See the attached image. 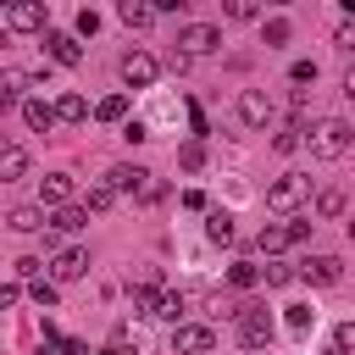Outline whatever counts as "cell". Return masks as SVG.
Returning <instances> with one entry per match:
<instances>
[{
  "label": "cell",
  "instance_id": "6da1fadb",
  "mask_svg": "<svg viewBox=\"0 0 355 355\" xmlns=\"http://www.w3.org/2000/svg\"><path fill=\"white\" fill-rule=\"evenodd\" d=\"M300 144H311L316 161H344V155H349V122H344V116H322Z\"/></svg>",
  "mask_w": 355,
  "mask_h": 355
},
{
  "label": "cell",
  "instance_id": "7a4b0ae2",
  "mask_svg": "<svg viewBox=\"0 0 355 355\" xmlns=\"http://www.w3.org/2000/svg\"><path fill=\"white\" fill-rule=\"evenodd\" d=\"M233 322H239V344H244V349H266V344L277 338V322H272L266 305H239Z\"/></svg>",
  "mask_w": 355,
  "mask_h": 355
},
{
  "label": "cell",
  "instance_id": "3957f363",
  "mask_svg": "<svg viewBox=\"0 0 355 355\" xmlns=\"http://www.w3.org/2000/svg\"><path fill=\"white\" fill-rule=\"evenodd\" d=\"M305 194H311V178H277V183H266V211H294V205H305Z\"/></svg>",
  "mask_w": 355,
  "mask_h": 355
},
{
  "label": "cell",
  "instance_id": "277c9868",
  "mask_svg": "<svg viewBox=\"0 0 355 355\" xmlns=\"http://www.w3.org/2000/svg\"><path fill=\"white\" fill-rule=\"evenodd\" d=\"M211 344H216V333L205 322H178L172 327V355H205Z\"/></svg>",
  "mask_w": 355,
  "mask_h": 355
},
{
  "label": "cell",
  "instance_id": "5b68a950",
  "mask_svg": "<svg viewBox=\"0 0 355 355\" xmlns=\"http://www.w3.org/2000/svg\"><path fill=\"white\" fill-rule=\"evenodd\" d=\"M161 78V61L150 55V50H133V55H122V83L128 89H150Z\"/></svg>",
  "mask_w": 355,
  "mask_h": 355
},
{
  "label": "cell",
  "instance_id": "8992f818",
  "mask_svg": "<svg viewBox=\"0 0 355 355\" xmlns=\"http://www.w3.org/2000/svg\"><path fill=\"white\" fill-rule=\"evenodd\" d=\"M178 44H183V50H178V55H183V61H189V55H211V50H216V44H222V33H216V28H211V22H189V28H183V33H178Z\"/></svg>",
  "mask_w": 355,
  "mask_h": 355
},
{
  "label": "cell",
  "instance_id": "52a82bcc",
  "mask_svg": "<svg viewBox=\"0 0 355 355\" xmlns=\"http://www.w3.org/2000/svg\"><path fill=\"white\" fill-rule=\"evenodd\" d=\"M300 277L316 283V288H338V283H344V261H338V255H311V261L300 266Z\"/></svg>",
  "mask_w": 355,
  "mask_h": 355
},
{
  "label": "cell",
  "instance_id": "ba28073f",
  "mask_svg": "<svg viewBox=\"0 0 355 355\" xmlns=\"http://www.w3.org/2000/svg\"><path fill=\"white\" fill-rule=\"evenodd\" d=\"M83 272H89V255H83L78 244H67V250L50 255V277H55V283H78Z\"/></svg>",
  "mask_w": 355,
  "mask_h": 355
},
{
  "label": "cell",
  "instance_id": "9c48e42d",
  "mask_svg": "<svg viewBox=\"0 0 355 355\" xmlns=\"http://www.w3.org/2000/svg\"><path fill=\"white\" fill-rule=\"evenodd\" d=\"M6 28L39 33V28H44V0H11V6H6Z\"/></svg>",
  "mask_w": 355,
  "mask_h": 355
},
{
  "label": "cell",
  "instance_id": "30bf717a",
  "mask_svg": "<svg viewBox=\"0 0 355 355\" xmlns=\"http://www.w3.org/2000/svg\"><path fill=\"white\" fill-rule=\"evenodd\" d=\"M105 183H111L116 194H150V172H144V166H133V161L111 166V172H105Z\"/></svg>",
  "mask_w": 355,
  "mask_h": 355
},
{
  "label": "cell",
  "instance_id": "8fae6325",
  "mask_svg": "<svg viewBox=\"0 0 355 355\" xmlns=\"http://www.w3.org/2000/svg\"><path fill=\"white\" fill-rule=\"evenodd\" d=\"M239 116H244V128H266V122H272V100H266L261 89H244V94H239Z\"/></svg>",
  "mask_w": 355,
  "mask_h": 355
},
{
  "label": "cell",
  "instance_id": "7c38bea8",
  "mask_svg": "<svg viewBox=\"0 0 355 355\" xmlns=\"http://www.w3.org/2000/svg\"><path fill=\"white\" fill-rule=\"evenodd\" d=\"M44 50H50V61H61V67H78V61H83L78 33H44Z\"/></svg>",
  "mask_w": 355,
  "mask_h": 355
},
{
  "label": "cell",
  "instance_id": "4fadbf2b",
  "mask_svg": "<svg viewBox=\"0 0 355 355\" xmlns=\"http://www.w3.org/2000/svg\"><path fill=\"white\" fill-rule=\"evenodd\" d=\"M39 205H72V178L67 172H44L39 178Z\"/></svg>",
  "mask_w": 355,
  "mask_h": 355
},
{
  "label": "cell",
  "instance_id": "5bb4252c",
  "mask_svg": "<svg viewBox=\"0 0 355 355\" xmlns=\"http://www.w3.org/2000/svg\"><path fill=\"white\" fill-rule=\"evenodd\" d=\"M233 211H222V205H205V239L211 244H233Z\"/></svg>",
  "mask_w": 355,
  "mask_h": 355
},
{
  "label": "cell",
  "instance_id": "9a60e30c",
  "mask_svg": "<svg viewBox=\"0 0 355 355\" xmlns=\"http://www.w3.org/2000/svg\"><path fill=\"white\" fill-rule=\"evenodd\" d=\"M28 150L22 144H0V183H17V178H28Z\"/></svg>",
  "mask_w": 355,
  "mask_h": 355
},
{
  "label": "cell",
  "instance_id": "2e32d148",
  "mask_svg": "<svg viewBox=\"0 0 355 355\" xmlns=\"http://www.w3.org/2000/svg\"><path fill=\"white\" fill-rule=\"evenodd\" d=\"M116 17H122L128 28H150V22H155V6H150V0H116Z\"/></svg>",
  "mask_w": 355,
  "mask_h": 355
},
{
  "label": "cell",
  "instance_id": "e0dca14e",
  "mask_svg": "<svg viewBox=\"0 0 355 355\" xmlns=\"http://www.w3.org/2000/svg\"><path fill=\"white\" fill-rule=\"evenodd\" d=\"M50 111H55V122H89V100L83 94H61Z\"/></svg>",
  "mask_w": 355,
  "mask_h": 355
},
{
  "label": "cell",
  "instance_id": "ac0fdd59",
  "mask_svg": "<svg viewBox=\"0 0 355 355\" xmlns=\"http://www.w3.org/2000/svg\"><path fill=\"white\" fill-rule=\"evenodd\" d=\"M22 122H28L33 133H50V128H55V111H50L44 100H22Z\"/></svg>",
  "mask_w": 355,
  "mask_h": 355
},
{
  "label": "cell",
  "instance_id": "d6986e66",
  "mask_svg": "<svg viewBox=\"0 0 355 355\" xmlns=\"http://www.w3.org/2000/svg\"><path fill=\"white\" fill-rule=\"evenodd\" d=\"M344 205H349V194H344V189H322V194H316V216H322V222L344 216Z\"/></svg>",
  "mask_w": 355,
  "mask_h": 355
},
{
  "label": "cell",
  "instance_id": "ffe728a7",
  "mask_svg": "<svg viewBox=\"0 0 355 355\" xmlns=\"http://www.w3.org/2000/svg\"><path fill=\"white\" fill-rule=\"evenodd\" d=\"M6 222H11L17 233H39V227H44V205H17Z\"/></svg>",
  "mask_w": 355,
  "mask_h": 355
},
{
  "label": "cell",
  "instance_id": "44dd1931",
  "mask_svg": "<svg viewBox=\"0 0 355 355\" xmlns=\"http://www.w3.org/2000/svg\"><path fill=\"white\" fill-rule=\"evenodd\" d=\"M50 227L78 233V227H89V211H83V205H55V222H50Z\"/></svg>",
  "mask_w": 355,
  "mask_h": 355
},
{
  "label": "cell",
  "instance_id": "7402d4cb",
  "mask_svg": "<svg viewBox=\"0 0 355 355\" xmlns=\"http://www.w3.org/2000/svg\"><path fill=\"white\" fill-rule=\"evenodd\" d=\"M255 283H261V266L255 261H233L227 266V288H255Z\"/></svg>",
  "mask_w": 355,
  "mask_h": 355
},
{
  "label": "cell",
  "instance_id": "603a6c76",
  "mask_svg": "<svg viewBox=\"0 0 355 355\" xmlns=\"http://www.w3.org/2000/svg\"><path fill=\"white\" fill-rule=\"evenodd\" d=\"M150 316H161V322H183V294H155V305H150Z\"/></svg>",
  "mask_w": 355,
  "mask_h": 355
},
{
  "label": "cell",
  "instance_id": "cb8c5ba5",
  "mask_svg": "<svg viewBox=\"0 0 355 355\" xmlns=\"http://www.w3.org/2000/svg\"><path fill=\"white\" fill-rule=\"evenodd\" d=\"M94 116H100V122H128V94H105V100L94 105Z\"/></svg>",
  "mask_w": 355,
  "mask_h": 355
},
{
  "label": "cell",
  "instance_id": "d4e9b609",
  "mask_svg": "<svg viewBox=\"0 0 355 355\" xmlns=\"http://www.w3.org/2000/svg\"><path fill=\"white\" fill-rule=\"evenodd\" d=\"M139 122H144V128H150V122H178V100H172V94H155V100H150V116H139Z\"/></svg>",
  "mask_w": 355,
  "mask_h": 355
},
{
  "label": "cell",
  "instance_id": "484cf974",
  "mask_svg": "<svg viewBox=\"0 0 355 355\" xmlns=\"http://www.w3.org/2000/svg\"><path fill=\"white\" fill-rule=\"evenodd\" d=\"M255 244H261V255H277V250H288V233H283V222H266Z\"/></svg>",
  "mask_w": 355,
  "mask_h": 355
},
{
  "label": "cell",
  "instance_id": "4316f807",
  "mask_svg": "<svg viewBox=\"0 0 355 355\" xmlns=\"http://www.w3.org/2000/svg\"><path fill=\"white\" fill-rule=\"evenodd\" d=\"M178 166H183V172H200V166H205V139H189V144L178 150Z\"/></svg>",
  "mask_w": 355,
  "mask_h": 355
},
{
  "label": "cell",
  "instance_id": "83f0119b",
  "mask_svg": "<svg viewBox=\"0 0 355 355\" xmlns=\"http://www.w3.org/2000/svg\"><path fill=\"white\" fill-rule=\"evenodd\" d=\"M111 205H116V189H111L105 178H100V183H89V211H111Z\"/></svg>",
  "mask_w": 355,
  "mask_h": 355
},
{
  "label": "cell",
  "instance_id": "f1b7e54d",
  "mask_svg": "<svg viewBox=\"0 0 355 355\" xmlns=\"http://www.w3.org/2000/svg\"><path fill=\"white\" fill-rule=\"evenodd\" d=\"M28 300L50 311V305H55V283H50V277H28Z\"/></svg>",
  "mask_w": 355,
  "mask_h": 355
},
{
  "label": "cell",
  "instance_id": "f546056e",
  "mask_svg": "<svg viewBox=\"0 0 355 355\" xmlns=\"http://www.w3.org/2000/svg\"><path fill=\"white\" fill-rule=\"evenodd\" d=\"M255 11H261V0H222V17L227 22H250Z\"/></svg>",
  "mask_w": 355,
  "mask_h": 355
},
{
  "label": "cell",
  "instance_id": "4dcf8cb0",
  "mask_svg": "<svg viewBox=\"0 0 355 355\" xmlns=\"http://www.w3.org/2000/svg\"><path fill=\"white\" fill-rule=\"evenodd\" d=\"M261 277H266L272 288H283V283H294V266H283V261H266V266H261Z\"/></svg>",
  "mask_w": 355,
  "mask_h": 355
},
{
  "label": "cell",
  "instance_id": "1f68e13d",
  "mask_svg": "<svg viewBox=\"0 0 355 355\" xmlns=\"http://www.w3.org/2000/svg\"><path fill=\"white\" fill-rule=\"evenodd\" d=\"M283 322H288L294 333H305V327H316V311H311V305H288V316H283Z\"/></svg>",
  "mask_w": 355,
  "mask_h": 355
},
{
  "label": "cell",
  "instance_id": "d6a6232c",
  "mask_svg": "<svg viewBox=\"0 0 355 355\" xmlns=\"http://www.w3.org/2000/svg\"><path fill=\"white\" fill-rule=\"evenodd\" d=\"M311 227H316L311 216H294V222H283V233H288V244H305V239H311Z\"/></svg>",
  "mask_w": 355,
  "mask_h": 355
},
{
  "label": "cell",
  "instance_id": "836d02e7",
  "mask_svg": "<svg viewBox=\"0 0 355 355\" xmlns=\"http://www.w3.org/2000/svg\"><path fill=\"white\" fill-rule=\"evenodd\" d=\"M300 133H305V128H283V133L272 139V150H277V155H288V150H300Z\"/></svg>",
  "mask_w": 355,
  "mask_h": 355
},
{
  "label": "cell",
  "instance_id": "e575fe53",
  "mask_svg": "<svg viewBox=\"0 0 355 355\" xmlns=\"http://www.w3.org/2000/svg\"><path fill=\"white\" fill-rule=\"evenodd\" d=\"M277 44H288V22H283V17L266 22V50H277Z\"/></svg>",
  "mask_w": 355,
  "mask_h": 355
},
{
  "label": "cell",
  "instance_id": "d590c367",
  "mask_svg": "<svg viewBox=\"0 0 355 355\" xmlns=\"http://www.w3.org/2000/svg\"><path fill=\"white\" fill-rule=\"evenodd\" d=\"M17 89H22V78H6V83H0V116L17 105Z\"/></svg>",
  "mask_w": 355,
  "mask_h": 355
},
{
  "label": "cell",
  "instance_id": "8d00e7d4",
  "mask_svg": "<svg viewBox=\"0 0 355 355\" xmlns=\"http://www.w3.org/2000/svg\"><path fill=\"white\" fill-rule=\"evenodd\" d=\"M288 78H294V83H316V61H294Z\"/></svg>",
  "mask_w": 355,
  "mask_h": 355
},
{
  "label": "cell",
  "instance_id": "74e56055",
  "mask_svg": "<svg viewBox=\"0 0 355 355\" xmlns=\"http://www.w3.org/2000/svg\"><path fill=\"white\" fill-rule=\"evenodd\" d=\"M122 139H128V144H139V139H150V128L133 116V122H122Z\"/></svg>",
  "mask_w": 355,
  "mask_h": 355
},
{
  "label": "cell",
  "instance_id": "f35d334b",
  "mask_svg": "<svg viewBox=\"0 0 355 355\" xmlns=\"http://www.w3.org/2000/svg\"><path fill=\"white\" fill-rule=\"evenodd\" d=\"M333 44H338V50H355V28H349V22H338V33H333Z\"/></svg>",
  "mask_w": 355,
  "mask_h": 355
},
{
  "label": "cell",
  "instance_id": "ab89813d",
  "mask_svg": "<svg viewBox=\"0 0 355 355\" xmlns=\"http://www.w3.org/2000/svg\"><path fill=\"white\" fill-rule=\"evenodd\" d=\"M39 266H44L39 255H22V261H17V277H39Z\"/></svg>",
  "mask_w": 355,
  "mask_h": 355
},
{
  "label": "cell",
  "instance_id": "60d3db41",
  "mask_svg": "<svg viewBox=\"0 0 355 355\" xmlns=\"http://www.w3.org/2000/svg\"><path fill=\"white\" fill-rule=\"evenodd\" d=\"M349 338H355V322H338V327H333V344H338V349H349Z\"/></svg>",
  "mask_w": 355,
  "mask_h": 355
},
{
  "label": "cell",
  "instance_id": "b9f144b4",
  "mask_svg": "<svg viewBox=\"0 0 355 355\" xmlns=\"http://www.w3.org/2000/svg\"><path fill=\"white\" fill-rule=\"evenodd\" d=\"M11 305H17V288H11V283H0V311H11Z\"/></svg>",
  "mask_w": 355,
  "mask_h": 355
},
{
  "label": "cell",
  "instance_id": "7bdbcfd3",
  "mask_svg": "<svg viewBox=\"0 0 355 355\" xmlns=\"http://www.w3.org/2000/svg\"><path fill=\"white\" fill-rule=\"evenodd\" d=\"M150 6H155V11H183L189 0H150Z\"/></svg>",
  "mask_w": 355,
  "mask_h": 355
},
{
  "label": "cell",
  "instance_id": "ee69618b",
  "mask_svg": "<svg viewBox=\"0 0 355 355\" xmlns=\"http://www.w3.org/2000/svg\"><path fill=\"white\" fill-rule=\"evenodd\" d=\"M100 355H128V344H105V349H100Z\"/></svg>",
  "mask_w": 355,
  "mask_h": 355
},
{
  "label": "cell",
  "instance_id": "f6af8a7d",
  "mask_svg": "<svg viewBox=\"0 0 355 355\" xmlns=\"http://www.w3.org/2000/svg\"><path fill=\"white\" fill-rule=\"evenodd\" d=\"M33 355H61V349H50V344H39V349H33Z\"/></svg>",
  "mask_w": 355,
  "mask_h": 355
},
{
  "label": "cell",
  "instance_id": "bcb514c9",
  "mask_svg": "<svg viewBox=\"0 0 355 355\" xmlns=\"http://www.w3.org/2000/svg\"><path fill=\"white\" fill-rule=\"evenodd\" d=\"M322 355H349V349H338V344H327V349H322Z\"/></svg>",
  "mask_w": 355,
  "mask_h": 355
},
{
  "label": "cell",
  "instance_id": "7dc6e473",
  "mask_svg": "<svg viewBox=\"0 0 355 355\" xmlns=\"http://www.w3.org/2000/svg\"><path fill=\"white\" fill-rule=\"evenodd\" d=\"M272 6H288V0H272Z\"/></svg>",
  "mask_w": 355,
  "mask_h": 355
},
{
  "label": "cell",
  "instance_id": "c3c4849f",
  "mask_svg": "<svg viewBox=\"0 0 355 355\" xmlns=\"http://www.w3.org/2000/svg\"><path fill=\"white\" fill-rule=\"evenodd\" d=\"M0 6H11V0H0Z\"/></svg>",
  "mask_w": 355,
  "mask_h": 355
}]
</instances>
